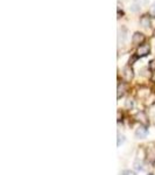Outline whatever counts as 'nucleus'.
<instances>
[{"instance_id":"obj_1","label":"nucleus","mask_w":155,"mask_h":175,"mask_svg":"<svg viewBox=\"0 0 155 175\" xmlns=\"http://www.w3.org/2000/svg\"><path fill=\"white\" fill-rule=\"evenodd\" d=\"M151 52V47L149 44H142L138 48V52H136V55L139 57H144V56H147Z\"/></svg>"},{"instance_id":"obj_2","label":"nucleus","mask_w":155,"mask_h":175,"mask_svg":"<svg viewBox=\"0 0 155 175\" xmlns=\"http://www.w3.org/2000/svg\"><path fill=\"white\" fill-rule=\"evenodd\" d=\"M132 41H133V43H134L135 46H140V44H142V43L145 42V35H144L142 33L136 32V33L133 35Z\"/></svg>"},{"instance_id":"obj_3","label":"nucleus","mask_w":155,"mask_h":175,"mask_svg":"<svg viewBox=\"0 0 155 175\" xmlns=\"http://www.w3.org/2000/svg\"><path fill=\"white\" fill-rule=\"evenodd\" d=\"M147 128L145 127V126H140L136 131H135V137L136 138H144V137H146L147 136Z\"/></svg>"},{"instance_id":"obj_4","label":"nucleus","mask_w":155,"mask_h":175,"mask_svg":"<svg viewBox=\"0 0 155 175\" xmlns=\"http://www.w3.org/2000/svg\"><path fill=\"white\" fill-rule=\"evenodd\" d=\"M140 24H141V26H144V27H148V26L151 25L149 16H148V15H142V16L140 18Z\"/></svg>"},{"instance_id":"obj_5","label":"nucleus","mask_w":155,"mask_h":175,"mask_svg":"<svg viewBox=\"0 0 155 175\" xmlns=\"http://www.w3.org/2000/svg\"><path fill=\"white\" fill-rule=\"evenodd\" d=\"M124 77L127 81H131L133 78V70L129 68H125L124 69Z\"/></svg>"},{"instance_id":"obj_6","label":"nucleus","mask_w":155,"mask_h":175,"mask_svg":"<svg viewBox=\"0 0 155 175\" xmlns=\"http://www.w3.org/2000/svg\"><path fill=\"white\" fill-rule=\"evenodd\" d=\"M125 90H126V84L125 83H121L118 85V98H120L121 96H124Z\"/></svg>"},{"instance_id":"obj_7","label":"nucleus","mask_w":155,"mask_h":175,"mask_svg":"<svg viewBox=\"0 0 155 175\" xmlns=\"http://www.w3.org/2000/svg\"><path fill=\"white\" fill-rule=\"evenodd\" d=\"M124 137L123 136H120V134H118V146H120L123 143H124Z\"/></svg>"},{"instance_id":"obj_8","label":"nucleus","mask_w":155,"mask_h":175,"mask_svg":"<svg viewBox=\"0 0 155 175\" xmlns=\"http://www.w3.org/2000/svg\"><path fill=\"white\" fill-rule=\"evenodd\" d=\"M149 14L152 15V16H154L155 18V4L151 7V9H149Z\"/></svg>"},{"instance_id":"obj_9","label":"nucleus","mask_w":155,"mask_h":175,"mask_svg":"<svg viewBox=\"0 0 155 175\" xmlns=\"http://www.w3.org/2000/svg\"><path fill=\"white\" fill-rule=\"evenodd\" d=\"M149 69L151 70H155V60H152L149 62Z\"/></svg>"},{"instance_id":"obj_10","label":"nucleus","mask_w":155,"mask_h":175,"mask_svg":"<svg viewBox=\"0 0 155 175\" xmlns=\"http://www.w3.org/2000/svg\"><path fill=\"white\" fill-rule=\"evenodd\" d=\"M121 175H135L133 172H131V171H124L123 173H121Z\"/></svg>"},{"instance_id":"obj_11","label":"nucleus","mask_w":155,"mask_h":175,"mask_svg":"<svg viewBox=\"0 0 155 175\" xmlns=\"http://www.w3.org/2000/svg\"><path fill=\"white\" fill-rule=\"evenodd\" d=\"M138 57H139L138 55H136V56H133V57L129 60V64H133V62H134V61H136V60H138Z\"/></svg>"},{"instance_id":"obj_12","label":"nucleus","mask_w":155,"mask_h":175,"mask_svg":"<svg viewBox=\"0 0 155 175\" xmlns=\"http://www.w3.org/2000/svg\"><path fill=\"white\" fill-rule=\"evenodd\" d=\"M126 106H127V108H129V106L132 108V106H133V102H129V100H128V102L126 103Z\"/></svg>"},{"instance_id":"obj_13","label":"nucleus","mask_w":155,"mask_h":175,"mask_svg":"<svg viewBox=\"0 0 155 175\" xmlns=\"http://www.w3.org/2000/svg\"><path fill=\"white\" fill-rule=\"evenodd\" d=\"M148 175H153V174H148Z\"/></svg>"}]
</instances>
